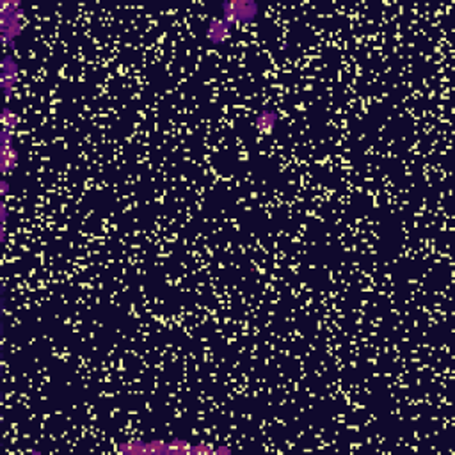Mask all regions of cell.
Here are the masks:
<instances>
[{
  "label": "cell",
  "mask_w": 455,
  "mask_h": 455,
  "mask_svg": "<svg viewBox=\"0 0 455 455\" xmlns=\"http://www.w3.org/2000/svg\"><path fill=\"white\" fill-rule=\"evenodd\" d=\"M25 11L20 0H4L0 4V34L6 47H15V41L23 34Z\"/></svg>",
  "instance_id": "cell-2"
},
{
  "label": "cell",
  "mask_w": 455,
  "mask_h": 455,
  "mask_svg": "<svg viewBox=\"0 0 455 455\" xmlns=\"http://www.w3.org/2000/svg\"><path fill=\"white\" fill-rule=\"evenodd\" d=\"M262 15V8L255 0H226L221 4V16L237 27L251 25Z\"/></svg>",
  "instance_id": "cell-3"
},
{
  "label": "cell",
  "mask_w": 455,
  "mask_h": 455,
  "mask_svg": "<svg viewBox=\"0 0 455 455\" xmlns=\"http://www.w3.org/2000/svg\"><path fill=\"white\" fill-rule=\"evenodd\" d=\"M233 30L235 27L230 22H226L221 15L212 16L207 23L205 37H207V43L212 44V47H221V44H224L226 41L230 40Z\"/></svg>",
  "instance_id": "cell-4"
},
{
  "label": "cell",
  "mask_w": 455,
  "mask_h": 455,
  "mask_svg": "<svg viewBox=\"0 0 455 455\" xmlns=\"http://www.w3.org/2000/svg\"><path fill=\"white\" fill-rule=\"evenodd\" d=\"M18 73H20V64L11 54L4 56L2 59V89H4L6 100H11L15 87L18 84Z\"/></svg>",
  "instance_id": "cell-6"
},
{
  "label": "cell",
  "mask_w": 455,
  "mask_h": 455,
  "mask_svg": "<svg viewBox=\"0 0 455 455\" xmlns=\"http://www.w3.org/2000/svg\"><path fill=\"white\" fill-rule=\"evenodd\" d=\"M16 125H18V118H16V112H13L11 107L8 105V107L4 109V114H2V126L15 132Z\"/></svg>",
  "instance_id": "cell-8"
},
{
  "label": "cell",
  "mask_w": 455,
  "mask_h": 455,
  "mask_svg": "<svg viewBox=\"0 0 455 455\" xmlns=\"http://www.w3.org/2000/svg\"><path fill=\"white\" fill-rule=\"evenodd\" d=\"M279 119H281V116H279V112L276 109L265 107L256 114L255 126L263 135H270V133H274V130L278 128Z\"/></svg>",
  "instance_id": "cell-7"
},
{
  "label": "cell",
  "mask_w": 455,
  "mask_h": 455,
  "mask_svg": "<svg viewBox=\"0 0 455 455\" xmlns=\"http://www.w3.org/2000/svg\"><path fill=\"white\" fill-rule=\"evenodd\" d=\"M13 135H15L13 130L2 128V159H0V169H2L4 176L13 173L16 169V166H18V150L13 145Z\"/></svg>",
  "instance_id": "cell-5"
},
{
  "label": "cell",
  "mask_w": 455,
  "mask_h": 455,
  "mask_svg": "<svg viewBox=\"0 0 455 455\" xmlns=\"http://www.w3.org/2000/svg\"><path fill=\"white\" fill-rule=\"evenodd\" d=\"M116 450L119 454L130 455H221L230 454V447H214V444L205 443H190V441H126L119 444Z\"/></svg>",
  "instance_id": "cell-1"
},
{
  "label": "cell",
  "mask_w": 455,
  "mask_h": 455,
  "mask_svg": "<svg viewBox=\"0 0 455 455\" xmlns=\"http://www.w3.org/2000/svg\"><path fill=\"white\" fill-rule=\"evenodd\" d=\"M0 186H2V196L4 198H8V193H9V183H8V178L4 176V180H2V183H0Z\"/></svg>",
  "instance_id": "cell-9"
}]
</instances>
